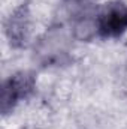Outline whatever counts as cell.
Here are the masks:
<instances>
[{
	"instance_id": "obj_1",
	"label": "cell",
	"mask_w": 127,
	"mask_h": 129,
	"mask_svg": "<svg viewBox=\"0 0 127 129\" xmlns=\"http://www.w3.org/2000/svg\"><path fill=\"white\" fill-rule=\"evenodd\" d=\"M34 87V77L30 72H18L3 83L0 107L3 114H9L17 102L27 98Z\"/></svg>"
},
{
	"instance_id": "obj_2",
	"label": "cell",
	"mask_w": 127,
	"mask_h": 129,
	"mask_svg": "<svg viewBox=\"0 0 127 129\" xmlns=\"http://www.w3.org/2000/svg\"><path fill=\"white\" fill-rule=\"evenodd\" d=\"M97 30L103 38H118L127 30V6L114 2L105 6L97 21Z\"/></svg>"
},
{
	"instance_id": "obj_3",
	"label": "cell",
	"mask_w": 127,
	"mask_h": 129,
	"mask_svg": "<svg viewBox=\"0 0 127 129\" xmlns=\"http://www.w3.org/2000/svg\"><path fill=\"white\" fill-rule=\"evenodd\" d=\"M6 33L11 41V45L14 47H23L30 33V15L26 5L20 6L8 20Z\"/></svg>"
}]
</instances>
